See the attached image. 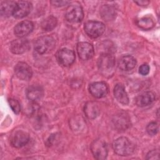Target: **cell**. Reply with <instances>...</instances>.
<instances>
[{
  "label": "cell",
  "mask_w": 160,
  "mask_h": 160,
  "mask_svg": "<svg viewBox=\"0 0 160 160\" xmlns=\"http://www.w3.org/2000/svg\"><path fill=\"white\" fill-rule=\"evenodd\" d=\"M14 72L21 80L28 81L31 79L32 71L31 67L24 62H19L14 67Z\"/></svg>",
  "instance_id": "obj_9"
},
{
  "label": "cell",
  "mask_w": 160,
  "mask_h": 160,
  "mask_svg": "<svg viewBox=\"0 0 160 160\" xmlns=\"http://www.w3.org/2000/svg\"><path fill=\"white\" fill-rule=\"evenodd\" d=\"M9 106L11 108V109L13 111V112L16 114H18L19 113L20 111H21V106L20 104L19 103V102L15 99H9L8 100Z\"/></svg>",
  "instance_id": "obj_26"
},
{
  "label": "cell",
  "mask_w": 160,
  "mask_h": 160,
  "mask_svg": "<svg viewBox=\"0 0 160 160\" xmlns=\"http://www.w3.org/2000/svg\"><path fill=\"white\" fill-rule=\"evenodd\" d=\"M56 59L59 64L64 67H68L74 62L75 60V54L71 49L63 48L57 52Z\"/></svg>",
  "instance_id": "obj_7"
},
{
  "label": "cell",
  "mask_w": 160,
  "mask_h": 160,
  "mask_svg": "<svg viewBox=\"0 0 160 160\" xmlns=\"http://www.w3.org/2000/svg\"><path fill=\"white\" fill-rule=\"evenodd\" d=\"M114 95L116 99L120 103L126 105L129 103V98L125 91L124 87L121 84H118L114 88Z\"/></svg>",
  "instance_id": "obj_20"
},
{
  "label": "cell",
  "mask_w": 160,
  "mask_h": 160,
  "mask_svg": "<svg viewBox=\"0 0 160 160\" xmlns=\"http://www.w3.org/2000/svg\"><path fill=\"white\" fill-rule=\"evenodd\" d=\"M159 130V126L156 122H151L149 123L146 127L148 133L151 136L156 135Z\"/></svg>",
  "instance_id": "obj_25"
},
{
  "label": "cell",
  "mask_w": 160,
  "mask_h": 160,
  "mask_svg": "<svg viewBox=\"0 0 160 160\" xmlns=\"http://www.w3.org/2000/svg\"><path fill=\"white\" fill-rule=\"evenodd\" d=\"M33 29V24L29 21H23L19 22L14 29V32L15 35L19 38L29 34Z\"/></svg>",
  "instance_id": "obj_15"
},
{
  "label": "cell",
  "mask_w": 160,
  "mask_h": 160,
  "mask_svg": "<svg viewBox=\"0 0 160 160\" xmlns=\"http://www.w3.org/2000/svg\"><path fill=\"white\" fill-rule=\"evenodd\" d=\"M89 91L93 97L101 98L107 95L108 88L107 84L104 82H96L89 85Z\"/></svg>",
  "instance_id": "obj_12"
},
{
  "label": "cell",
  "mask_w": 160,
  "mask_h": 160,
  "mask_svg": "<svg viewBox=\"0 0 160 160\" xmlns=\"http://www.w3.org/2000/svg\"><path fill=\"white\" fill-rule=\"evenodd\" d=\"M65 17L66 20L69 22H79L84 18L83 10L82 8L78 5L69 6L66 9Z\"/></svg>",
  "instance_id": "obj_5"
},
{
  "label": "cell",
  "mask_w": 160,
  "mask_h": 160,
  "mask_svg": "<svg viewBox=\"0 0 160 160\" xmlns=\"http://www.w3.org/2000/svg\"><path fill=\"white\" fill-rule=\"evenodd\" d=\"M16 2L13 1H2L0 5L1 15L3 17H9L12 15L15 9Z\"/></svg>",
  "instance_id": "obj_21"
},
{
  "label": "cell",
  "mask_w": 160,
  "mask_h": 160,
  "mask_svg": "<svg viewBox=\"0 0 160 160\" xmlns=\"http://www.w3.org/2000/svg\"><path fill=\"white\" fill-rule=\"evenodd\" d=\"M29 140V134L24 131H15L10 138V144L12 146L19 148L26 145Z\"/></svg>",
  "instance_id": "obj_8"
},
{
  "label": "cell",
  "mask_w": 160,
  "mask_h": 160,
  "mask_svg": "<svg viewBox=\"0 0 160 160\" xmlns=\"http://www.w3.org/2000/svg\"><path fill=\"white\" fill-rule=\"evenodd\" d=\"M57 19L50 16L45 18L41 22V28L45 31H49L52 30L57 25Z\"/></svg>",
  "instance_id": "obj_24"
},
{
  "label": "cell",
  "mask_w": 160,
  "mask_h": 160,
  "mask_svg": "<svg viewBox=\"0 0 160 160\" xmlns=\"http://www.w3.org/2000/svg\"><path fill=\"white\" fill-rule=\"evenodd\" d=\"M43 89L39 86H31L26 91L28 98L32 102H36L40 100L43 96Z\"/></svg>",
  "instance_id": "obj_19"
},
{
  "label": "cell",
  "mask_w": 160,
  "mask_h": 160,
  "mask_svg": "<svg viewBox=\"0 0 160 160\" xmlns=\"http://www.w3.org/2000/svg\"><path fill=\"white\" fill-rule=\"evenodd\" d=\"M159 152L157 149H154L149 151L146 156L147 159H159Z\"/></svg>",
  "instance_id": "obj_27"
},
{
  "label": "cell",
  "mask_w": 160,
  "mask_h": 160,
  "mask_svg": "<svg viewBox=\"0 0 160 160\" xmlns=\"http://www.w3.org/2000/svg\"><path fill=\"white\" fill-rule=\"evenodd\" d=\"M91 149L94 157L96 159H105L108 156L107 146L102 140L97 139L93 141L91 146Z\"/></svg>",
  "instance_id": "obj_6"
},
{
  "label": "cell",
  "mask_w": 160,
  "mask_h": 160,
  "mask_svg": "<svg viewBox=\"0 0 160 160\" xmlns=\"http://www.w3.org/2000/svg\"><path fill=\"white\" fill-rule=\"evenodd\" d=\"M84 31L89 37L97 38L104 33L105 26L100 21H89L84 24Z\"/></svg>",
  "instance_id": "obj_4"
},
{
  "label": "cell",
  "mask_w": 160,
  "mask_h": 160,
  "mask_svg": "<svg viewBox=\"0 0 160 160\" xmlns=\"http://www.w3.org/2000/svg\"><path fill=\"white\" fill-rule=\"evenodd\" d=\"M84 111L88 118L94 119L98 116L100 113L99 104L95 101L88 102L84 106Z\"/></svg>",
  "instance_id": "obj_17"
},
{
  "label": "cell",
  "mask_w": 160,
  "mask_h": 160,
  "mask_svg": "<svg viewBox=\"0 0 160 160\" xmlns=\"http://www.w3.org/2000/svg\"><path fill=\"white\" fill-rule=\"evenodd\" d=\"M77 52L82 60H88L92 58L94 54L92 45L87 42H81L77 45Z\"/></svg>",
  "instance_id": "obj_11"
},
{
  "label": "cell",
  "mask_w": 160,
  "mask_h": 160,
  "mask_svg": "<svg viewBox=\"0 0 160 160\" xmlns=\"http://www.w3.org/2000/svg\"><path fill=\"white\" fill-rule=\"evenodd\" d=\"M50 2L53 6H55L57 7L64 6L67 5L69 3H70V2L69 1H51Z\"/></svg>",
  "instance_id": "obj_29"
},
{
  "label": "cell",
  "mask_w": 160,
  "mask_h": 160,
  "mask_svg": "<svg viewBox=\"0 0 160 160\" xmlns=\"http://www.w3.org/2000/svg\"><path fill=\"white\" fill-rule=\"evenodd\" d=\"M32 10V4L27 1H21L16 2L12 16L16 18H22L28 15Z\"/></svg>",
  "instance_id": "obj_10"
},
{
  "label": "cell",
  "mask_w": 160,
  "mask_h": 160,
  "mask_svg": "<svg viewBox=\"0 0 160 160\" xmlns=\"http://www.w3.org/2000/svg\"><path fill=\"white\" fill-rule=\"evenodd\" d=\"M134 2L138 4L139 6H146L149 3V1L140 0V1H134Z\"/></svg>",
  "instance_id": "obj_30"
},
{
  "label": "cell",
  "mask_w": 160,
  "mask_h": 160,
  "mask_svg": "<svg viewBox=\"0 0 160 160\" xmlns=\"http://www.w3.org/2000/svg\"><path fill=\"white\" fill-rule=\"evenodd\" d=\"M56 46L54 38L51 36H44L37 39L34 43L35 50L41 54L51 51Z\"/></svg>",
  "instance_id": "obj_3"
},
{
  "label": "cell",
  "mask_w": 160,
  "mask_h": 160,
  "mask_svg": "<svg viewBox=\"0 0 160 160\" xmlns=\"http://www.w3.org/2000/svg\"><path fill=\"white\" fill-rule=\"evenodd\" d=\"M100 13L102 18L106 21H111L116 18V11L115 8L109 5H104L101 7Z\"/></svg>",
  "instance_id": "obj_22"
},
{
  "label": "cell",
  "mask_w": 160,
  "mask_h": 160,
  "mask_svg": "<svg viewBox=\"0 0 160 160\" xmlns=\"http://www.w3.org/2000/svg\"><path fill=\"white\" fill-rule=\"evenodd\" d=\"M139 28L143 30H149L154 26V21L152 18L149 16H146L140 18L136 22Z\"/></svg>",
  "instance_id": "obj_23"
},
{
  "label": "cell",
  "mask_w": 160,
  "mask_h": 160,
  "mask_svg": "<svg viewBox=\"0 0 160 160\" xmlns=\"http://www.w3.org/2000/svg\"><path fill=\"white\" fill-rule=\"evenodd\" d=\"M136 64V59L131 55L121 57L118 61V67L122 71H129L133 69Z\"/></svg>",
  "instance_id": "obj_16"
},
{
  "label": "cell",
  "mask_w": 160,
  "mask_h": 160,
  "mask_svg": "<svg viewBox=\"0 0 160 160\" xmlns=\"http://www.w3.org/2000/svg\"><path fill=\"white\" fill-rule=\"evenodd\" d=\"M112 148L118 155L127 156L134 152L135 147L134 144L129 139L125 137H120L113 142Z\"/></svg>",
  "instance_id": "obj_1"
},
{
  "label": "cell",
  "mask_w": 160,
  "mask_h": 160,
  "mask_svg": "<svg viewBox=\"0 0 160 160\" xmlns=\"http://www.w3.org/2000/svg\"><path fill=\"white\" fill-rule=\"evenodd\" d=\"M112 123L117 130L119 131H124L130 125V119L126 113L120 112L114 116Z\"/></svg>",
  "instance_id": "obj_14"
},
{
  "label": "cell",
  "mask_w": 160,
  "mask_h": 160,
  "mask_svg": "<svg viewBox=\"0 0 160 160\" xmlns=\"http://www.w3.org/2000/svg\"><path fill=\"white\" fill-rule=\"evenodd\" d=\"M115 58L111 54H102L98 60V67L103 76H110L115 68Z\"/></svg>",
  "instance_id": "obj_2"
},
{
  "label": "cell",
  "mask_w": 160,
  "mask_h": 160,
  "mask_svg": "<svg viewBox=\"0 0 160 160\" xmlns=\"http://www.w3.org/2000/svg\"><path fill=\"white\" fill-rule=\"evenodd\" d=\"M30 44L28 40L26 39H18L12 41L10 45L11 51L16 54H22L29 51Z\"/></svg>",
  "instance_id": "obj_13"
},
{
  "label": "cell",
  "mask_w": 160,
  "mask_h": 160,
  "mask_svg": "<svg viewBox=\"0 0 160 160\" xmlns=\"http://www.w3.org/2000/svg\"><path fill=\"white\" fill-rule=\"evenodd\" d=\"M139 72L141 74L145 76L147 75L149 72V66L147 64H142L139 69Z\"/></svg>",
  "instance_id": "obj_28"
},
{
  "label": "cell",
  "mask_w": 160,
  "mask_h": 160,
  "mask_svg": "<svg viewBox=\"0 0 160 160\" xmlns=\"http://www.w3.org/2000/svg\"><path fill=\"white\" fill-rule=\"evenodd\" d=\"M155 100V95L151 91H146L139 94L136 99V104L139 107L149 105Z\"/></svg>",
  "instance_id": "obj_18"
}]
</instances>
